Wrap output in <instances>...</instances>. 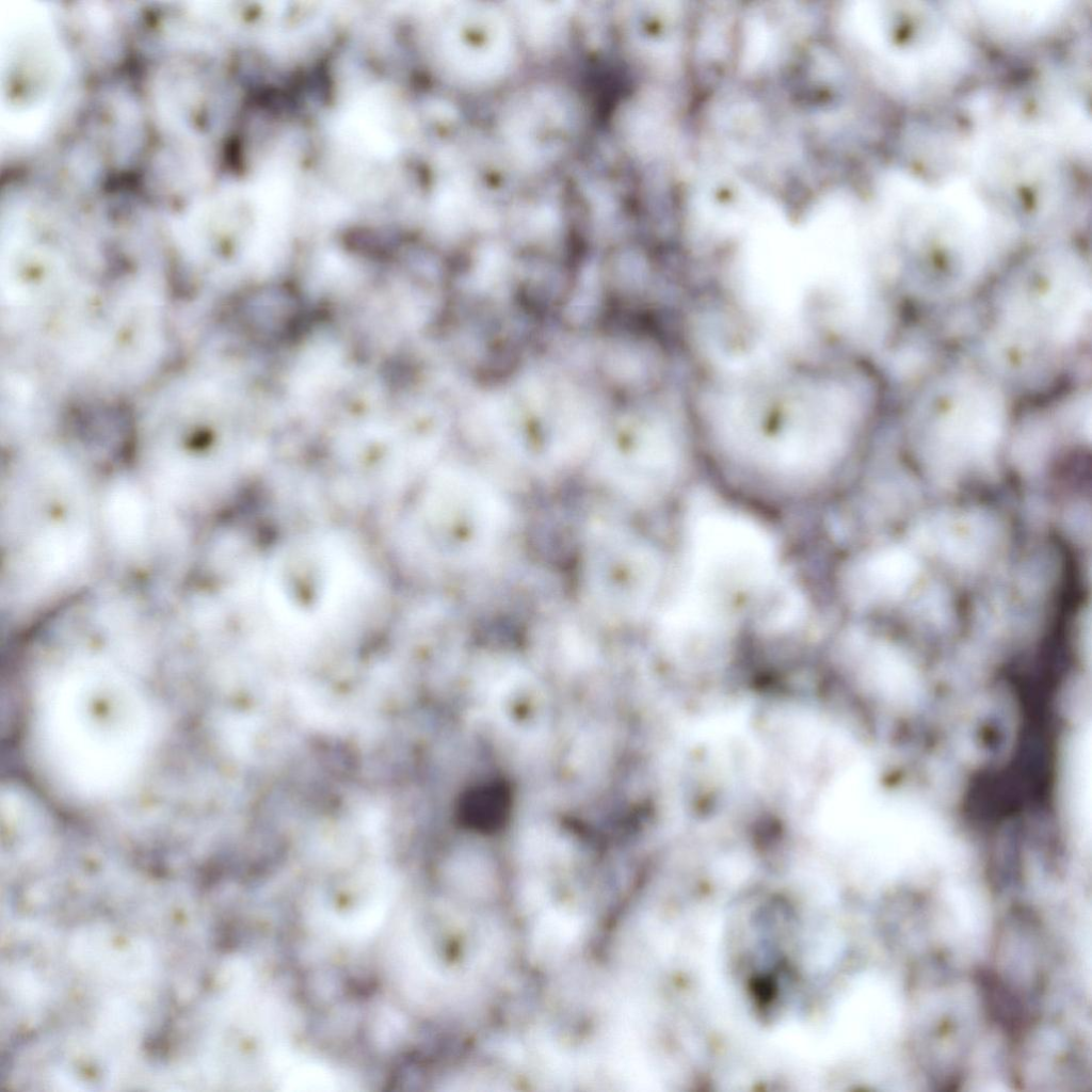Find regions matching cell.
<instances>
[{"label":"cell","mask_w":1092,"mask_h":1092,"mask_svg":"<svg viewBox=\"0 0 1092 1092\" xmlns=\"http://www.w3.org/2000/svg\"><path fill=\"white\" fill-rule=\"evenodd\" d=\"M467 806L470 816L479 828H493L502 821L503 814L510 807V797L499 784H486L476 787L468 796ZM504 818V817H503ZM473 823V824H475Z\"/></svg>","instance_id":"obj_3"},{"label":"cell","mask_w":1092,"mask_h":1092,"mask_svg":"<svg viewBox=\"0 0 1092 1092\" xmlns=\"http://www.w3.org/2000/svg\"><path fill=\"white\" fill-rule=\"evenodd\" d=\"M648 552L627 530L611 523L591 526L583 547L581 589L589 610L611 623L635 619L651 591Z\"/></svg>","instance_id":"obj_2"},{"label":"cell","mask_w":1092,"mask_h":1092,"mask_svg":"<svg viewBox=\"0 0 1092 1092\" xmlns=\"http://www.w3.org/2000/svg\"><path fill=\"white\" fill-rule=\"evenodd\" d=\"M431 516L443 552L460 564L489 557L508 533L510 510L500 492L467 469L443 475L433 492Z\"/></svg>","instance_id":"obj_1"},{"label":"cell","mask_w":1092,"mask_h":1092,"mask_svg":"<svg viewBox=\"0 0 1092 1092\" xmlns=\"http://www.w3.org/2000/svg\"><path fill=\"white\" fill-rule=\"evenodd\" d=\"M877 572L883 589L892 595H897L914 578L916 564L909 555L901 550L893 549L881 557L878 562Z\"/></svg>","instance_id":"obj_4"}]
</instances>
